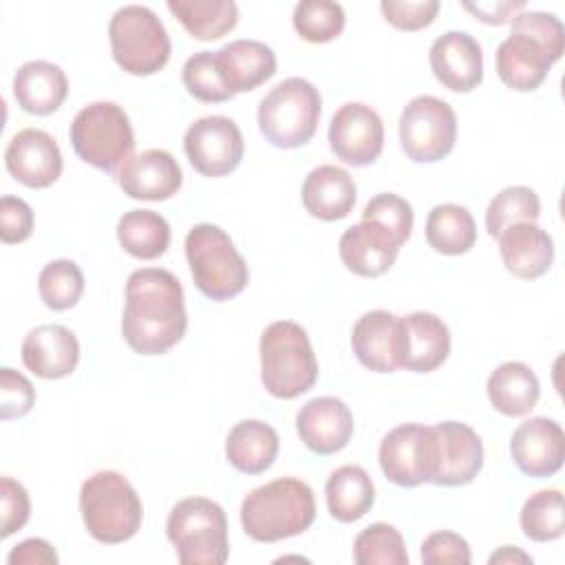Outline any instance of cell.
I'll return each mask as SVG.
<instances>
[{"mask_svg":"<svg viewBox=\"0 0 565 565\" xmlns=\"http://www.w3.org/2000/svg\"><path fill=\"white\" fill-rule=\"evenodd\" d=\"M428 245L446 256H459L475 247L477 225L468 207L457 203H439L426 218Z\"/></svg>","mask_w":565,"mask_h":565,"instance_id":"d6a6232c","label":"cell"},{"mask_svg":"<svg viewBox=\"0 0 565 565\" xmlns=\"http://www.w3.org/2000/svg\"><path fill=\"white\" fill-rule=\"evenodd\" d=\"M510 452L523 475L552 477L565 459V433L556 419L530 417L512 433Z\"/></svg>","mask_w":565,"mask_h":565,"instance_id":"2e32d148","label":"cell"},{"mask_svg":"<svg viewBox=\"0 0 565 565\" xmlns=\"http://www.w3.org/2000/svg\"><path fill=\"white\" fill-rule=\"evenodd\" d=\"M117 183L130 199L166 201L174 196L183 183L177 159L161 148L130 154L117 170Z\"/></svg>","mask_w":565,"mask_h":565,"instance_id":"d6986e66","label":"cell"},{"mask_svg":"<svg viewBox=\"0 0 565 565\" xmlns=\"http://www.w3.org/2000/svg\"><path fill=\"white\" fill-rule=\"evenodd\" d=\"M329 146L331 152L347 166H371L377 161L384 148L382 117L362 102L342 104L329 124Z\"/></svg>","mask_w":565,"mask_h":565,"instance_id":"4fadbf2b","label":"cell"},{"mask_svg":"<svg viewBox=\"0 0 565 565\" xmlns=\"http://www.w3.org/2000/svg\"><path fill=\"white\" fill-rule=\"evenodd\" d=\"M33 232V210L18 196L0 199V238L7 245L22 243Z\"/></svg>","mask_w":565,"mask_h":565,"instance_id":"7dc6e473","label":"cell"},{"mask_svg":"<svg viewBox=\"0 0 565 565\" xmlns=\"http://www.w3.org/2000/svg\"><path fill=\"white\" fill-rule=\"evenodd\" d=\"M437 437L435 486L457 488L470 483L483 468L481 437L463 422H439L433 426Z\"/></svg>","mask_w":565,"mask_h":565,"instance_id":"e0dca14e","label":"cell"},{"mask_svg":"<svg viewBox=\"0 0 565 565\" xmlns=\"http://www.w3.org/2000/svg\"><path fill=\"white\" fill-rule=\"evenodd\" d=\"M280 439L274 426L263 419H243L232 426L225 439L227 461L243 475H260L278 457Z\"/></svg>","mask_w":565,"mask_h":565,"instance_id":"f1b7e54d","label":"cell"},{"mask_svg":"<svg viewBox=\"0 0 565 565\" xmlns=\"http://www.w3.org/2000/svg\"><path fill=\"white\" fill-rule=\"evenodd\" d=\"M181 79L185 90L205 104H221L232 99L234 95L223 86L218 68H216V55L214 51H199L190 55L183 64Z\"/></svg>","mask_w":565,"mask_h":565,"instance_id":"ab89813d","label":"cell"},{"mask_svg":"<svg viewBox=\"0 0 565 565\" xmlns=\"http://www.w3.org/2000/svg\"><path fill=\"white\" fill-rule=\"evenodd\" d=\"M322 97L302 77H287L276 84L258 104V130L276 148H300L318 130Z\"/></svg>","mask_w":565,"mask_h":565,"instance_id":"52a82bcc","label":"cell"},{"mask_svg":"<svg viewBox=\"0 0 565 565\" xmlns=\"http://www.w3.org/2000/svg\"><path fill=\"white\" fill-rule=\"evenodd\" d=\"M168 11L201 42L223 38L238 22V7L232 0H168Z\"/></svg>","mask_w":565,"mask_h":565,"instance_id":"1f68e13d","label":"cell"},{"mask_svg":"<svg viewBox=\"0 0 565 565\" xmlns=\"http://www.w3.org/2000/svg\"><path fill=\"white\" fill-rule=\"evenodd\" d=\"M108 40L117 66L137 77L159 73L172 51L163 22L143 4L119 7L110 18Z\"/></svg>","mask_w":565,"mask_h":565,"instance_id":"ba28073f","label":"cell"},{"mask_svg":"<svg viewBox=\"0 0 565 565\" xmlns=\"http://www.w3.org/2000/svg\"><path fill=\"white\" fill-rule=\"evenodd\" d=\"M260 382L278 399L307 393L318 380V360L307 331L294 320H276L265 327L258 344Z\"/></svg>","mask_w":565,"mask_h":565,"instance_id":"3957f363","label":"cell"},{"mask_svg":"<svg viewBox=\"0 0 565 565\" xmlns=\"http://www.w3.org/2000/svg\"><path fill=\"white\" fill-rule=\"evenodd\" d=\"M457 141V117L448 102L435 95L413 97L399 115V146L415 163L448 157Z\"/></svg>","mask_w":565,"mask_h":565,"instance_id":"30bf717a","label":"cell"},{"mask_svg":"<svg viewBox=\"0 0 565 565\" xmlns=\"http://www.w3.org/2000/svg\"><path fill=\"white\" fill-rule=\"evenodd\" d=\"M68 95L64 71L46 60H31L13 75V97L24 113L51 115Z\"/></svg>","mask_w":565,"mask_h":565,"instance_id":"4316f807","label":"cell"},{"mask_svg":"<svg viewBox=\"0 0 565 565\" xmlns=\"http://www.w3.org/2000/svg\"><path fill=\"white\" fill-rule=\"evenodd\" d=\"M214 55L221 82L232 95L249 93L276 73V53L258 40H234Z\"/></svg>","mask_w":565,"mask_h":565,"instance_id":"603a6c76","label":"cell"},{"mask_svg":"<svg viewBox=\"0 0 565 565\" xmlns=\"http://www.w3.org/2000/svg\"><path fill=\"white\" fill-rule=\"evenodd\" d=\"M437 0H382L380 11L384 20L399 31H422L433 24L439 13Z\"/></svg>","mask_w":565,"mask_h":565,"instance_id":"7bdbcfd3","label":"cell"},{"mask_svg":"<svg viewBox=\"0 0 565 565\" xmlns=\"http://www.w3.org/2000/svg\"><path fill=\"white\" fill-rule=\"evenodd\" d=\"M384 477L399 488L430 483L437 466V437L433 426L399 424L388 430L377 450Z\"/></svg>","mask_w":565,"mask_h":565,"instance_id":"8fae6325","label":"cell"},{"mask_svg":"<svg viewBox=\"0 0 565 565\" xmlns=\"http://www.w3.org/2000/svg\"><path fill=\"white\" fill-rule=\"evenodd\" d=\"M468 13H472L479 22L483 24H505L510 22L516 13L525 11V2L516 0V2H463L461 4Z\"/></svg>","mask_w":565,"mask_h":565,"instance_id":"681fc988","label":"cell"},{"mask_svg":"<svg viewBox=\"0 0 565 565\" xmlns=\"http://www.w3.org/2000/svg\"><path fill=\"white\" fill-rule=\"evenodd\" d=\"M541 216V201L536 192L527 185L503 188L488 203L486 210V230L492 238H499L510 225L516 223H536Z\"/></svg>","mask_w":565,"mask_h":565,"instance_id":"e575fe53","label":"cell"},{"mask_svg":"<svg viewBox=\"0 0 565 565\" xmlns=\"http://www.w3.org/2000/svg\"><path fill=\"white\" fill-rule=\"evenodd\" d=\"M519 523L530 541L547 543L563 536V492L558 488L530 494L521 508Z\"/></svg>","mask_w":565,"mask_h":565,"instance_id":"d590c367","label":"cell"},{"mask_svg":"<svg viewBox=\"0 0 565 565\" xmlns=\"http://www.w3.org/2000/svg\"><path fill=\"white\" fill-rule=\"evenodd\" d=\"M488 563L490 565H494V563H532V556L530 554H525L523 550H519L516 545H503V547H499L490 558H488Z\"/></svg>","mask_w":565,"mask_h":565,"instance_id":"f907efd6","label":"cell"},{"mask_svg":"<svg viewBox=\"0 0 565 565\" xmlns=\"http://www.w3.org/2000/svg\"><path fill=\"white\" fill-rule=\"evenodd\" d=\"M419 558L424 565H444V563H455V565H468L472 561V552L468 541L448 530H439L428 534L422 541Z\"/></svg>","mask_w":565,"mask_h":565,"instance_id":"f6af8a7d","label":"cell"},{"mask_svg":"<svg viewBox=\"0 0 565 565\" xmlns=\"http://www.w3.org/2000/svg\"><path fill=\"white\" fill-rule=\"evenodd\" d=\"M38 291L49 309L66 311L75 307L84 294V274L77 267V263L68 258L51 260L40 271Z\"/></svg>","mask_w":565,"mask_h":565,"instance_id":"f35d334b","label":"cell"},{"mask_svg":"<svg viewBox=\"0 0 565 565\" xmlns=\"http://www.w3.org/2000/svg\"><path fill=\"white\" fill-rule=\"evenodd\" d=\"M31 514V501L24 486L11 477L0 479V536L7 539L22 530Z\"/></svg>","mask_w":565,"mask_h":565,"instance_id":"bcb514c9","label":"cell"},{"mask_svg":"<svg viewBox=\"0 0 565 565\" xmlns=\"http://www.w3.org/2000/svg\"><path fill=\"white\" fill-rule=\"evenodd\" d=\"M552 68L547 53L527 35L510 33L497 49L499 79L519 93L536 90Z\"/></svg>","mask_w":565,"mask_h":565,"instance_id":"83f0119b","label":"cell"},{"mask_svg":"<svg viewBox=\"0 0 565 565\" xmlns=\"http://www.w3.org/2000/svg\"><path fill=\"white\" fill-rule=\"evenodd\" d=\"M404 358L402 369L413 373H430L439 369L450 353V331L446 322L430 311H413L402 316Z\"/></svg>","mask_w":565,"mask_h":565,"instance_id":"cb8c5ba5","label":"cell"},{"mask_svg":"<svg viewBox=\"0 0 565 565\" xmlns=\"http://www.w3.org/2000/svg\"><path fill=\"white\" fill-rule=\"evenodd\" d=\"M510 33H521V35H527L530 40H534L547 53L552 64L563 57L565 29H563V22L554 13L521 11L512 18Z\"/></svg>","mask_w":565,"mask_h":565,"instance_id":"60d3db41","label":"cell"},{"mask_svg":"<svg viewBox=\"0 0 565 565\" xmlns=\"http://www.w3.org/2000/svg\"><path fill=\"white\" fill-rule=\"evenodd\" d=\"M183 150L192 168L210 179L234 172L243 159L241 128L223 115H207L190 124L183 135Z\"/></svg>","mask_w":565,"mask_h":565,"instance_id":"7c38bea8","label":"cell"},{"mask_svg":"<svg viewBox=\"0 0 565 565\" xmlns=\"http://www.w3.org/2000/svg\"><path fill=\"white\" fill-rule=\"evenodd\" d=\"M329 514L340 523L360 521L375 503V486L362 466L335 468L324 486Z\"/></svg>","mask_w":565,"mask_h":565,"instance_id":"4dcf8cb0","label":"cell"},{"mask_svg":"<svg viewBox=\"0 0 565 565\" xmlns=\"http://www.w3.org/2000/svg\"><path fill=\"white\" fill-rule=\"evenodd\" d=\"M79 512L88 534L104 545L132 539L143 519L137 490L117 470H97L82 483Z\"/></svg>","mask_w":565,"mask_h":565,"instance_id":"277c9868","label":"cell"},{"mask_svg":"<svg viewBox=\"0 0 565 565\" xmlns=\"http://www.w3.org/2000/svg\"><path fill=\"white\" fill-rule=\"evenodd\" d=\"M4 166L18 183L42 190L62 177L64 159L57 141L49 132L24 128L11 137L4 150Z\"/></svg>","mask_w":565,"mask_h":565,"instance_id":"9a60e30c","label":"cell"},{"mask_svg":"<svg viewBox=\"0 0 565 565\" xmlns=\"http://www.w3.org/2000/svg\"><path fill=\"white\" fill-rule=\"evenodd\" d=\"M166 534L181 565H223L230 556L225 512L207 497H188L174 503Z\"/></svg>","mask_w":565,"mask_h":565,"instance_id":"8992f818","label":"cell"},{"mask_svg":"<svg viewBox=\"0 0 565 565\" xmlns=\"http://www.w3.org/2000/svg\"><path fill=\"white\" fill-rule=\"evenodd\" d=\"M397 238L375 221H360L342 232L338 252L349 271L362 278L386 274L399 252Z\"/></svg>","mask_w":565,"mask_h":565,"instance_id":"44dd1931","label":"cell"},{"mask_svg":"<svg viewBox=\"0 0 565 565\" xmlns=\"http://www.w3.org/2000/svg\"><path fill=\"white\" fill-rule=\"evenodd\" d=\"M117 241L130 256L154 260L170 245V225L154 210H130L117 221Z\"/></svg>","mask_w":565,"mask_h":565,"instance_id":"836d02e7","label":"cell"},{"mask_svg":"<svg viewBox=\"0 0 565 565\" xmlns=\"http://www.w3.org/2000/svg\"><path fill=\"white\" fill-rule=\"evenodd\" d=\"M413 207L406 199L393 194V192H382L375 194L362 212V221H375L380 225H384L399 245H404L411 236L413 230Z\"/></svg>","mask_w":565,"mask_h":565,"instance_id":"b9f144b4","label":"cell"},{"mask_svg":"<svg viewBox=\"0 0 565 565\" xmlns=\"http://www.w3.org/2000/svg\"><path fill=\"white\" fill-rule=\"evenodd\" d=\"M35 404V388L26 375L4 366L0 371V417L4 422L24 417Z\"/></svg>","mask_w":565,"mask_h":565,"instance_id":"ee69618b","label":"cell"},{"mask_svg":"<svg viewBox=\"0 0 565 565\" xmlns=\"http://www.w3.org/2000/svg\"><path fill=\"white\" fill-rule=\"evenodd\" d=\"M435 79L452 93H470L483 79L481 44L466 31H446L428 53Z\"/></svg>","mask_w":565,"mask_h":565,"instance_id":"ac0fdd59","label":"cell"},{"mask_svg":"<svg viewBox=\"0 0 565 565\" xmlns=\"http://www.w3.org/2000/svg\"><path fill=\"white\" fill-rule=\"evenodd\" d=\"M313 519V490L296 477H280L258 486L241 503L243 532L258 543L298 536L311 527Z\"/></svg>","mask_w":565,"mask_h":565,"instance_id":"7a4b0ae2","label":"cell"},{"mask_svg":"<svg viewBox=\"0 0 565 565\" xmlns=\"http://www.w3.org/2000/svg\"><path fill=\"white\" fill-rule=\"evenodd\" d=\"M7 563L9 565H55L57 554L53 545L44 539H24L9 552Z\"/></svg>","mask_w":565,"mask_h":565,"instance_id":"c3c4849f","label":"cell"},{"mask_svg":"<svg viewBox=\"0 0 565 565\" xmlns=\"http://www.w3.org/2000/svg\"><path fill=\"white\" fill-rule=\"evenodd\" d=\"M68 137L75 154L102 172H117L135 148L130 119L115 102L84 106L73 117Z\"/></svg>","mask_w":565,"mask_h":565,"instance_id":"9c48e42d","label":"cell"},{"mask_svg":"<svg viewBox=\"0 0 565 565\" xmlns=\"http://www.w3.org/2000/svg\"><path fill=\"white\" fill-rule=\"evenodd\" d=\"M296 430L311 452L335 455L353 437V413L338 397H313L298 411Z\"/></svg>","mask_w":565,"mask_h":565,"instance_id":"ffe728a7","label":"cell"},{"mask_svg":"<svg viewBox=\"0 0 565 565\" xmlns=\"http://www.w3.org/2000/svg\"><path fill=\"white\" fill-rule=\"evenodd\" d=\"M188 329L183 287L161 267L135 269L126 280L121 335L139 355H161L181 342Z\"/></svg>","mask_w":565,"mask_h":565,"instance_id":"6da1fadb","label":"cell"},{"mask_svg":"<svg viewBox=\"0 0 565 565\" xmlns=\"http://www.w3.org/2000/svg\"><path fill=\"white\" fill-rule=\"evenodd\" d=\"M499 254L512 276L534 280L552 267L554 243L536 223H516L499 236Z\"/></svg>","mask_w":565,"mask_h":565,"instance_id":"484cf974","label":"cell"},{"mask_svg":"<svg viewBox=\"0 0 565 565\" xmlns=\"http://www.w3.org/2000/svg\"><path fill=\"white\" fill-rule=\"evenodd\" d=\"M351 349L358 362L373 373H395L404 358L402 316L384 309L366 311L351 331Z\"/></svg>","mask_w":565,"mask_h":565,"instance_id":"5bb4252c","label":"cell"},{"mask_svg":"<svg viewBox=\"0 0 565 565\" xmlns=\"http://www.w3.org/2000/svg\"><path fill=\"white\" fill-rule=\"evenodd\" d=\"M185 258L196 289L210 300H230L249 282V269L243 254L218 225H194L185 236Z\"/></svg>","mask_w":565,"mask_h":565,"instance_id":"5b68a950","label":"cell"},{"mask_svg":"<svg viewBox=\"0 0 565 565\" xmlns=\"http://www.w3.org/2000/svg\"><path fill=\"white\" fill-rule=\"evenodd\" d=\"M353 561L358 565H408L404 536L388 523H371L353 541Z\"/></svg>","mask_w":565,"mask_h":565,"instance_id":"8d00e7d4","label":"cell"},{"mask_svg":"<svg viewBox=\"0 0 565 565\" xmlns=\"http://www.w3.org/2000/svg\"><path fill=\"white\" fill-rule=\"evenodd\" d=\"M344 9L331 0H302L294 7L291 24L296 33L311 44L335 40L344 31Z\"/></svg>","mask_w":565,"mask_h":565,"instance_id":"74e56055","label":"cell"},{"mask_svg":"<svg viewBox=\"0 0 565 565\" xmlns=\"http://www.w3.org/2000/svg\"><path fill=\"white\" fill-rule=\"evenodd\" d=\"M486 391L494 411L505 417H523L536 406L541 384L525 362L510 360L488 375Z\"/></svg>","mask_w":565,"mask_h":565,"instance_id":"f546056e","label":"cell"},{"mask_svg":"<svg viewBox=\"0 0 565 565\" xmlns=\"http://www.w3.org/2000/svg\"><path fill=\"white\" fill-rule=\"evenodd\" d=\"M22 364L42 380H60L75 371L79 342L64 324H38L22 340Z\"/></svg>","mask_w":565,"mask_h":565,"instance_id":"7402d4cb","label":"cell"},{"mask_svg":"<svg viewBox=\"0 0 565 565\" xmlns=\"http://www.w3.org/2000/svg\"><path fill=\"white\" fill-rule=\"evenodd\" d=\"M300 194L305 210L313 218L331 223L349 216L358 199V188L344 168L324 163L305 177Z\"/></svg>","mask_w":565,"mask_h":565,"instance_id":"d4e9b609","label":"cell"}]
</instances>
